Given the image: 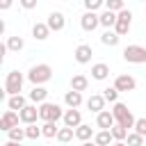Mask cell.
Wrapping results in <instances>:
<instances>
[{"instance_id": "1", "label": "cell", "mask_w": 146, "mask_h": 146, "mask_svg": "<svg viewBox=\"0 0 146 146\" xmlns=\"http://www.w3.org/2000/svg\"><path fill=\"white\" fill-rule=\"evenodd\" d=\"M50 78H52V68H50V64H34V66L27 71V80H30L34 87L46 84Z\"/></svg>"}, {"instance_id": "2", "label": "cell", "mask_w": 146, "mask_h": 146, "mask_svg": "<svg viewBox=\"0 0 146 146\" xmlns=\"http://www.w3.org/2000/svg\"><path fill=\"white\" fill-rule=\"evenodd\" d=\"M112 114H114L116 123H119L121 128H125L128 132H130V128H135V123H137V119L132 116V112H130V110H128V105H123V103H114Z\"/></svg>"}, {"instance_id": "3", "label": "cell", "mask_w": 146, "mask_h": 146, "mask_svg": "<svg viewBox=\"0 0 146 146\" xmlns=\"http://www.w3.org/2000/svg\"><path fill=\"white\" fill-rule=\"evenodd\" d=\"M39 119L43 121V123H57L59 119H64V110L57 105V103H43V105H39Z\"/></svg>"}, {"instance_id": "4", "label": "cell", "mask_w": 146, "mask_h": 146, "mask_svg": "<svg viewBox=\"0 0 146 146\" xmlns=\"http://www.w3.org/2000/svg\"><path fill=\"white\" fill-rule=\"evenodd\" d=\"M23 80L25 75L21 71H9L7 73V80H5V94L11 98V96H18L23 91Z\"/></svg>"}, {"instance_id": "5", "label": "cell", "mask_w": 146, "mask_h": 146, "mask_svg": "<svg viewBox=\"0 0 146 146\" xmlns=\"http://www.w3.org/2000/svg\"><path fill=\"white\" fill-rule=\"evenodd\" d=\"M123 59L128 64H144L146 62V48L144 46H137V43L125 46L123 48Z\"/></svg>"}, {"instance_id": "6", "label": "cell", "mask_w": 146, "mask_h": 146, "mask_svg": "<svg viewBox=\"0 0 146 146\" xmlns=\"http://www.w3.org/2000/svg\"><path fill=\"white\" fill-rule=\"evenodd\" d=\"M130 25H132V11L130 9H123L121 14H116V25H114V32L119 36H125L130 32Z\"/></svg>"}, {"instance_id": "7", "label": "cell", "mask_w": 146, "mask_h": 146, "mask_svg": "<svg viewBox=\"0 0 146 146\" xmlns=\"http://www.w3.org/2000/svg\"><path fill=\"white\" fill-rule=\"evenodd\" d=\"M18 121H21V116H18V112H11V110H7V112L2 114V119H0V130H5V132H9V130H14V128H18Z\"/></svg>"}, {"instance_id": "8", "label": "cell", "mask_w": 146, "mask_h": 146, "mask_svg": "<svg viewBox=\"0 0 146 146\" xmlns=\"http://www.w3.org/2000/svg\"><path fill=\"white\" fill-rule=\"evenodd\" d=\"M46 25L50 27V32H62V30H64V25H66V18H64V14H62V11H50V14H48Z\"/></svg>"}, {"instance_id": "9", "label": "cell", "mask_w": 146, "mask_h": 146, "mask_svg": "<svg viewBox=\"0 0 146 146\" xmlns=\"http://www.w3.org/2000/svg\"><path fill=\"white\" fill-rule=\"evenodd\" d=\"M119 94L121 91H135V87H137V80L132 78V75H119L116 80H114V84H112Z\"/></svg>"}, {"instance_id": "10", "label": "cell", "mask_w": 146, "mask_h": 146, "mask_svg": "<svg viewBox=\"0 0 146 146\" xmlns=\"http://www.w3.org/2000/svg\"><path fill=\"white\" fill-rule=\"evenodd\" d=\"M80 25H82L84 32H94V30L100 25V16H98V14H91V11H84L82 18H80Z\"/></svg>"}, {"instance_id": "11", "label": "cell", "mask_w": 146, "mask_h": 146, "mask_svg": "<svg viewBox=\"0 0 146 146\" xmlns=\"http://www.w3.org/2000/svg\"><path fill=\"white\" fill-rule=\"evenodd\" d=\"M18 116H21V123H25V125H34L36 119H39V107H36V105H27L25 110L18 112Z\"/></svg>"}, {"instance_id": "12", "label": "cell", "mask_w": 146, "mask_h": 146, "mask_svg": "<svg viewBox=\"0 0 146 146\" xmlns=\"http://www.w3.org/2000/svg\"><path fill=\"white\" fill-rule=\"evenodd\" d=\"M96 125H98L100 130H112V128L116 125V119H114V114H112L110 110H105V112L96 114Z\"/></svg>"}, {"instance_id": "13", "label": "cell", "mask_w": 146, "mask_h": 146, "mask_svg": "<svg viewBox=\"0 0 146 146\" xmlns=\"http://www.w3.org/2000/svg\"><path fill=\"white\" fill-rule=\"evenodd\" d=\"M91 55H94V50H91L89 43H80V46L75 48V52H73V57H75L78 64H89V62H91Z\"/></svg>"}, {"instance_id": "14", "label": "cell", "mask_w": 146, "mask_h": 146, "mask_svg": "<svg viewBox=\"0 0 146 146\" xmlns=\"http://www.w3.org/2000/svg\"><path fill=\"white\" fill-rule=\"evenodd\" d=\"M62 121H64L66 128H73V130H75V128L82 125V114H80V110H66Z\"/></svg>"}, {"instance_id": "15", "label": "cell", "mask_w": 146, "mask_h": 146, "mask_svg": "<svg viewBox=\"0 0 146 146\" xmlns=\"http://www.w3.org/2000/svg\"><path fill=\"white\" fill-rule=\"evenodd\" d=\"M105 98H103V94H94V96H89L87 98V107H89V112H96V114H100V112H105Z\"/></svg>"}, {"instance_id": "16", "label": "cell", "mask_w": 146, "mask_h": 146, "mask_svg": "<svg viewBox=\"0 0 146 146\" xmlns=\"http://www.w3.org/2000/svg\"><path fill=\"white\" fill-rule=\"evenodd\" d=\"M87 87H89V78L87 75H82V73H75L73 78H71V89L73 91H87Z\"/></svg>"}, {"instance_id": "17", "label": "cell", "mask_w": 146, "mask_h": 146, "mask_svg": "<svg viewBox=\"0 0 146 146\" xmlns=\"http://www.w3.org/2000/svg\"><path fill=\"white\" fill-rule=\"evenodd\" d=\"M27 98H30L34 105H36V103H39V105H43V103H46V98H48V89H46V87H32V91L27 94Z\"/></svg>"}, {"instance_id": "18", "label": "cell", "mask_w": 146, "mask_h": 146, "mask_svg": "<svg viewBox=\"0 0 146 146\" xmlns=\"http://www.w3.org/2000/svg\"><path fill=\"white\" fill-rule=\"evenodd\" d=\"M64 103L68 105V110H78V107L82 105V94H80V91H73V89L66 91V94H64Z\"/></svg>"}, {"instance_id": "19", "label": "cell", "mask_w": 146, "mask_h": 146, "mask_svg": "<svg viewBox=\"0 0 146 146\" xmlns=\"http://www.w3.org/2000/svg\"><path fill=\"white\" fill-rule=\"evenodd\" d=\"M7 107H9L11 112H21V110H25V107H27V98H25L23 94L11 96V98H7Z\"/></svg>"}, {"instance_id": "20", "label": "cell", "mask_w": 146, "mask_h": 146, "mask_svg": "<svg viewBox=\"0 0 146 146\" xmlns=\"http://www.w3.org/2000/svg\"><path fill=\"white\" fill-rule=\"evenodd\" d=\"M107 75H110V66L105 62H98V64L91 66V78L94 80H107Z\"/></svg>"}, {"instance_id": "21", "label": "cell", "mask_w": 146, "mask_h": 146, "mask_svg": "<svg viewBox=\"0 0 146 146\" xmlns=\"http://www.w3.org/2000/svg\"><path fill=\"white\" fill-rule=\"evenodd\" d=\"M48 34H50V27H48L46 23H34V25H32V36H34L36 41H46Z\"/></svg>"}, {"instance_id": "22", "label": "cell", "mask_w": 146, "mask_h": 146, "mask_svg": "<svg viewBox=\"0 0 146 146\" xmlns=\"http://www.w3.org/2000/svg\"><path fill=\"white\" fill-rule=\"evenodd\" d=\"M119 41H121V36H119L114 30H105V32L100 34V43H103V46L114 48V46H119Z\"/></svg>"}, {"instance_id": "23", "label": "cell", "mask_w": 146, "mask_h": 146, "mask_svg": "<svg viewBox=\"0 0 146 146\" xmlns=\"http://www.w3.org/2000/svg\"><path fill=\"white\" fill-rule=\"evenodd\" d=\"M75 137H78V139L84 144V141H89V139H91V137H96V135H94V128H91V125L82 123L80 128H75Z\"/></svg>"}, {"instance_id": "24", "label": "cell", "mask_w": 146, "mask_h": 146, "mask_svg": "<svg viewBox=\"0 0 146 146\" xmlns=\"http://www.w3.org/2000/svg\"><path fill=\"white\" fill-rule=\"evenodd\" d=\"M98 16H100V25H103V27H107V30H110V27H114V25H116V14H112V11H107V9H105V11H100Z\"/></svg>"}, {"instance_id": "25", "label": "cell", "mask_w": 146, "mask_h": 146, "mask_svg": "<svg viewBox=\"0 0 146 146\" xmlns=\"http://www.w3.org/2000/svg\"><path fill=\"white\" fill-rule=\"evenodd\" d=\"M114 137H112V132L110 130H100V132H96V137H94V144L96 146H110V141H112Z\"/></svg>"}, {"instance_id": "26", "label": "cell", "mask_w": 146, "mask_h": 146, "mask_svg": "<svg viewBox=\"0 0 146 146\" xmlns=\"http://www.w3.org/2000/svg\"><path fill=\"white\" fill-rule=\"evenodd\" d=\"M7 50H14V52H18V50H23V46H25V41L16 34V36H7Z\"/></svg>"}, {"instance_id": "27", "label": "cell", "mask_w": 146, "mask_h": 146, "mask_svg": "<svg viewBox=\"0 0 146 146\" xmlns=\"http://www.w3.org/2000/svg\"><path fill=\"white\" fill-rule=\"evenodd\" d=\"M73 137H75V130L73 128H66V125L59 128V132H57V141H62V144H68Z\"/></svg>"}, {"instance_id": "28", "label": "cell", "mask_w": 146, "mask_h": 146, "mask_svg": "<svg viewBox=\"0 0 146 146\" xmlns=\"http://www.w3.org/2000/svg\"><path fill=\"white\" fill-rule=\"evenodd\" d=\"M7 137H9V141H16V144H21L23 139H27L25 128H14V130H9V132H7Z\"/></svg>"}, {"instance_id": "29", "label": "cell", "mask_w": 146, "mask_h": 146, "mask_svg": "<svg viewBox=\"0 0 146 146\" xmlns=\"http://www.w3.org/2000/svg\"><path fill=\"white\" fill-rule=\"evenodd\" d=\"M41 132H43V137H48V139H57V132H59V128H57V123H43L41 125Z\"/></svg>"}, {"instance_id": "30", "label": "cell", "mask_w": 146, "mask_h": 146, "mask_svg": "<svg viewBox=\"0 0 146 146\" xmlns=\"http://www.w3.org/2000/svg\"><path fill=\"white\" fill-rule=\"evenodd\" d=\"M110 132H112V137H114V141H125V139H128V135H130V132H128L125 128H121L119 123H116V125H114V128H112Z\"/></svg>"}, {"instance_id": "31", "label": "cell", "mask_w": 146, "mask_h": 146, "mask_svg": "<svg viewBox=\"0 0 146 146\" xmlns=\"http://www.w3.org/2000/svg\"><path fill=\"white\" fill-rule=\"evenodd\" d=\"M105 9L112 11V14H121L125 7H123V0H107L105 2Z\"/></svg>"}, {"instance_id": "32", "label": "cell", "mask_w": 146, "mask_h": 146, "mask_svg": "<svg viewBox=\"0 0 146 146\" xmlns=\"http://www.w3.org/2000/svg\"><path fill=\"white\" fill-rule=\"evenodd\" d=\"M25 135H27V139H39V137H43V132H41V125H25Z\"/></svg>"}, {"instance_id": "33", "label": "cell", "mask_w": 146, "mask_h": 146, "mask_svg": "<svg viewBox=\"0 0 146 146\" xmlns=\"http://www.w3.org/2000/svg\"><path fill=\"white\" fill-rule=\"evenodd\" d=\"M105 7V2L103 0H84V9L87 11H91V14H96L98 9H103Z\"/></svg>"}, {"instance_id": "34", "label": "cell", "mask_w": 146, "mask_h": 146, "mask_svg": "<svg viewBox=\"0 0 146 146\" xmlns=\"http://www.w3.org/2000/svg\"><path fill=\"white\" fill-rule=\"evenodd\" d=\"M103 98L107 103H119V91L114 87H107V89H103Z\"/></svg>"}, {"instance_id": "35", "label": "cell", "mask_w": 146, "mask_h": 146, "mask_svg": "<svg viewBox=\"0 0 146 146\" xmlns=\"http://www.w3.org/2000/svg\"><path fill=\"white\" fill-rule=\"evenodd\" d=\"M128 146H144V137L137 135V132H130L128 135Z\"/></svg>"}, {"instance_id": "36", "label": "cell", "mask_w": 146, "mask_h": 146, "mask_svg": "<svg viewBox=\"0 0 146 146\" xmlns=\"http://www.w3.org/2000/svg\"><path fill=\"white\" fill-rule=\"evenodd\" d=\"M135 132L141 135V137H146V119H137V123H135Z\"/></svg>"}, {"instance_id": "37", "label": "cell", "mask_w": 146, "mask_h": 146, "mask_svg": "<svg viewBox=\"0 0 146 146\" xmlns=\"http://www.w3.org/2000/svg\"><path fill=\"white\" fill-rule=\"evenodd\" d=\"M21 7L23 9H34L36 7V0H21Z\"/></svg>"}, {"instance_id": "38", "label": "cell", "mask_w": 146, "mask_h": 146, "mask_svg": "<svg viewBox=\"0 0 146 146\" xmlns=\"http://www.w3.org/2000/svg\"><path fill=\"white\" fill-rule=\"evenodd\" d=\"M9 7H11V0H2L0 2V9H9Z\"/></svg>"}, {"instance_id": "39", "label": "cell", "mask_w": 146, "mask_h": 146, "mask_svg": "<svg viewBox=\"0 0 146 146\" xmlns=\"http://www.w3.org/2000/svg\"><path fill=\"white\" fill-rule=\"evenodd\" d=\"M5 146H21V144H16V141H9V139H7V141H5Z\"/></svg>"}, {"instance_id": "40", "label": "cell", "mask_w": 146, "mask_h": 146, "mask_svg": "<svg viewBox=\"0 0 146 146\" xmlns=\"http://www.w3.org/2000/svg\"><path fill=\"white\" fill-rule=\"evenodd\" d=\"M112 146H128V144H125V141H114Z\"/></svg>"}, {"instance_id": "41", "label": "cell", "mask_w": 146, "mask_h": 146, "mask_svg": "<svg viewBox=\"0 0 146 146\" xmlns=\"http://www.w3.org/2000/svg\"><path fill=\"white\" fill-rule=\"evenodd\" d=\"M82 146H96V144H94V141H84Z\"/></svg>"}]
</instances>
